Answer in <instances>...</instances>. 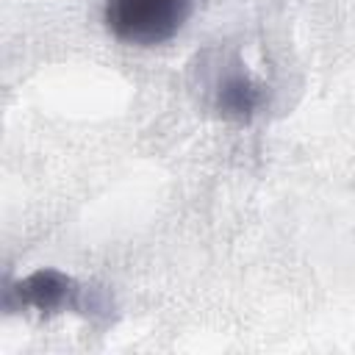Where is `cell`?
Returning <instances> with one entry per match:
<instances>
[{"label": "cell", "instance_id": "obj_1", "mask_svg": "<svg viewBox=\"0 0 355 355\" xmlns=\"http://www.w3.org/2000/svg\"><path fill=\"white\" fill-rule=\"evenodd\" d=\"M191 11V0H105L108 31L128 44H161L172 39Z\"/></svg>", "mask_w": 355, "mask_h": 355}, {"label": "cell", "instance_id": "obj_2", "mask_svg": "<svg viewBox=\"0 0 355 355\" xmlns=\"http://www.w3.org/2000/svg\"><path fill=\"white\" fill-rule=\"evenodd\" d=\"M69 286H72L69 277H64V275L47 269V272L31 275V277L19 286V294H22L28 302H33L36 308H55V305H61V302L67 300V294L72 291Z\"/></svg>", "mask_w": 355, "mask_h": 355}, {"label": "cell", "instance_id": "obj_3", "mask_svg": "<svg viewBox=\"0 0 355 355\" xmlns=\"http://www.w3.org/2000/svg\"><path fill=\"white\" fill-rule=\"evenodd\" d=\"M258 105V89L244 78L233 75L219 86V108L230 116H247Z\"/></svg>", "mask_w": 355, "mask_h": 355}]
</instances>
